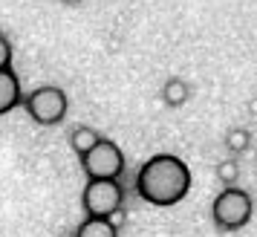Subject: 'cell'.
I'll list each match as a JSON object with an SVG mask.
<instances>
[{
	"label": "cell",
	"instance_id": "obj_11",
	"mask_svg": "<svg viewBox=\"0 0 257 237\" xmlns=\"http://www.w3.org/2000/svg\"><path fill=\"white\" fill-rule=\"evenodd\" d=\"M237 174H240V168H237L234 159H225V162H220V168H217V177H220L225 185H231L234 179H237Z\"/></svg>",
	"mask_w": 257,
	"mask_h": 237
},
{
	"label": "cell",
	"instance_id": "obj_6",
	"mask_svg": "<svg viewBox=\"0 0 257 237\" xmlns=\"http://www.w3.org/2000/svg\"><path fill=\"white\" fill-rule=\"evenodd\" d=\"M21 78L15 75V70H0V116H6L9 110L21 104Z\"/></svg>",
	"mask_w": 257,
	"mask_h": 237
},
{
	"label": "cell",
	"instance_id": "obj_10",
	"mask_svg": "<svg viewBox=\"0 0 257 237\" xmlns=\"http://www.w3.org/2000/svg\"><path fill=\"white\" fill-rule=\"evenodd\" d=\"M225 145H228V151L240 154V151L248 148V133H245V131H231L228 136H225Z\"/></svg>",
	"mask_w": 257,
	"mask_h": 237
},
{
	"label": "cell",
	"instance_id": "obj_5",
	"mask_svg": "<svg viewBox=\"0 0 257 237\" xmlns=\"http://www.w3.org/2000/svg\"><path fill=\"white\" fill-rule=\"evenodd\" d=\"M24 107L32 122L49 128L67 116V93L61 87H38L35 93H29L24 98Z\"/></svg>",
	"mask_w": 257,
	"mask_h": 237
},
{
	"label": "cell",
	"instance_id": "obj_12",
	"mask_svg": "<svg viewBox=\"0 0 257 237\" xmlns=\"http://www.w3.org/2000/svg\"><path fill=\"white\" fill-rule=\"evenodd\" d=\"M9 67H12V44L0 32V70H9Z\"/></svg>",
	"mask_w": 257,
	"mask_h": 237
},
{
	"label": "cell",
	"instance_id": "obj_1",
	"mask_svg": "<svg viewBox=\"0 0 257 237\" xmlns=\"http://www.w3.org/2000/svg\"><path fill=\"white\" fill-rule=\"evenodd\" d=\"M191 191V171L174 154H156L151 156L136 174V194L151 205H176Z\"/></svg>",
	"mask_w": 257,
	"mask_h": 237
},
{
	"label": "cell",
	"instance_id": "obj_7",
	"mask_svg": "<svg viewBox=\"0 0 257 237\" xmlns=\"http://www.w3.org/2000/svg\"><path fill=\"white\" fill-rule=\"evenodd\" d=\"M75 237H118V228L104 217H84Z\"/></svg>",
	"mask_w": 257,
	"mask_h": 237
},
{
	"label": "cell",
	"instance_id": "obj_8",
	"mask_svg": "<svg viewBox=\"0 0 257 237\" xmlns=\"http://www.w3.org/2000/svg\"><path fill=\"white\" fill-rule=\"evenodd\" d=\"M162 98L168 107H182L188 101V84L182 78H171V81H165L162 87Z\"/></svg>",
	"mask_w": 257,
	"mask_h": 237
},
{
	"label": "cell",
	"instance_id": "obj_2",
	"mask_svg": "<svg viewBox=\"0 0 257 237\" xmlns=\"http://www.w3.org/2000/svg\"><path fill=\"white\" fill-rule=\"evenodd\" d=\"M251 211H254L251 197H248L243 188H234V185L220 191L217 200H214V205H211V217H214V223L220 225L222 231H237V228H243V225L251 220Z\"/></svg>",
	"mask_w": 257,
	"mask_h": 237
},
{
	"label": "cell",
	"instance_id": "obj_13",
	"mask_svg": "<svg viewBox=\"0 0 257 237\" xmlns=\"http://www.w3.org/2000/svg\"><path fill=\"white\" fill-rule=\"evenodd\" d=\"M61 3H67V6H78L81 0H61Z\"/></svg>",
	"mask_w": 257,
	"mask_h": 237
},
{
	"label": "cell",
	"instance_id": "obj_9",
	"mask_svg": "<svg viewBox=\"0 0 257 237\" xmlns=\"http://www.w3.org/2000/svg\"><path fill=\"white\" fill-rule=\"evenodd\" d=\"M101 136L93 131V128H75V131L70 133V145H72V151L78 156H84L90 148H95V142H98Z\"/></svg>",
	"mask_w": 257,
	"mask_h": 237
},
{
	"label": "cell",
	"instance_id": "obj_4",
	"mask_svg": "<svg viewBox=\"0 0 257 237\" xmlns=\"http://www.w3.org/2000/svg\"><path fill=\"white\" fill-rule=\"evenodd\" d=\"M81 168L90 179H118L124 171V154L116 142L98 139L95 148L81 156Z\"/></svg>",
	"mask_w": 257,
	"mask_h": 237
},
{
	"label": "cell",
	"instance_id": "obj_3",
	"mask_svg": "<svg viewBox=\"0 0 257 237\" xmlns=\"http://www.w3.org/2000/svg\"><path fill=\"white\" fill-rule=\"evenodd\" d=\"M124 202V188L118 179H90L84 185V194H81V205L87 217H110L116 214Z\"/></svg>",
	"mask_w": 257,
	"mask_h": 237
}]
</instances>
